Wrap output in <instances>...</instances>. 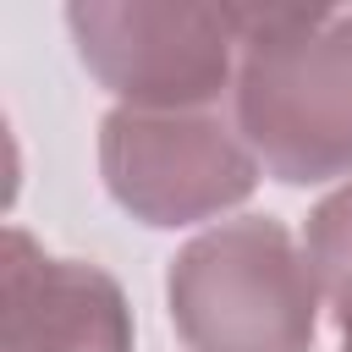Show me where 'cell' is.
<instances>
[{"mask_svg":"<svg viewBox=\"0 0 352 352\" xmlns=\"http://www.w3.org/2000/svg\"><path fill=\"white\" fill-rule=\"evenodd\" d=\"M231 121L286 187L352 176V11L248 6Z\"/></svg>","mask_w":352,"mask_h":352,"instance_id":"1","label":"cell"},{"mask_svg":"<svg viewBox=\"0 0 352 352\" xmlns=\"http://www.w3.org/2000/svg\"><path fill=\"white\" fill-rule=\"evenodd\" d=\"M165 308L187 352H314L319 280L275 214L198 231L165 275Z\"/></svg>","mask_w":352,"mask_h":352,"instance_id":"2","label":"cell"},{"mask_svg":"<svg viewBox=\"0 0 352 352\" xmlns=\"http://www.w3.org/2000/svg\"><path fill=\"white\" fill-rule=\"evenodd\" d=\"M248 6L77 0L66 28L88 77L126 110H214L236 88Z\"/></svg>","mask_w":352,"mask_h":352,"instance_id":"3","label":"cell"},{"mask_svg":"<svg viewBox=\"0 0 352 352\" xmlns=\"http://www.w3.org/2000/svg\"><path fill=\"white\" fill-rule=\"evenodd\" d=\"M258 154L242 126L220 110H126L116 104L99 121V176L110 198L154 226H198L253 198Z\"/></svg>","mask_w":352,"mask_h":352,"instance_id":"4","label":"cell"},{"mask_svg":"<svg viewBox=\"0 0 352 352\" xmlns=\"http://www.w3.org/2000/svg\"><path fill=\"white\" fill-rule=\"evenodd\" d=\"M0 292L6 352H132V308L116 275L44 253L22 226H6Z\"/></svg>","mask_w":352,"mask_h":352,"instance_id":"5","label":"cell"},{"mask_svg":"<svg viewBox=\"0 0 352 352\" xmlns=\"http://www.w3.org/2000/svg\"><path fill=\"white\" fill-rule=\"evenodd\" d=\"M302 253H308V270L319 280V297L330 302L341 341H352V176L308 209Z\"/></svg>","mask_w":352,"mask_h":352,"instance_id":"6","label":"cell"},{"mask_svg":"<svg viewBox=\"0 0 352 352\" xmlns=\"http://www.w3.org/2000/svg\"><path fill=\"white\" fill-rule=\"evenodd\" d=\"M341 352H352V341H341Z\"/></svg>","mask_w":352,"mask_h":352,"instance_id":"7","label":"cell"}]
</instances>
